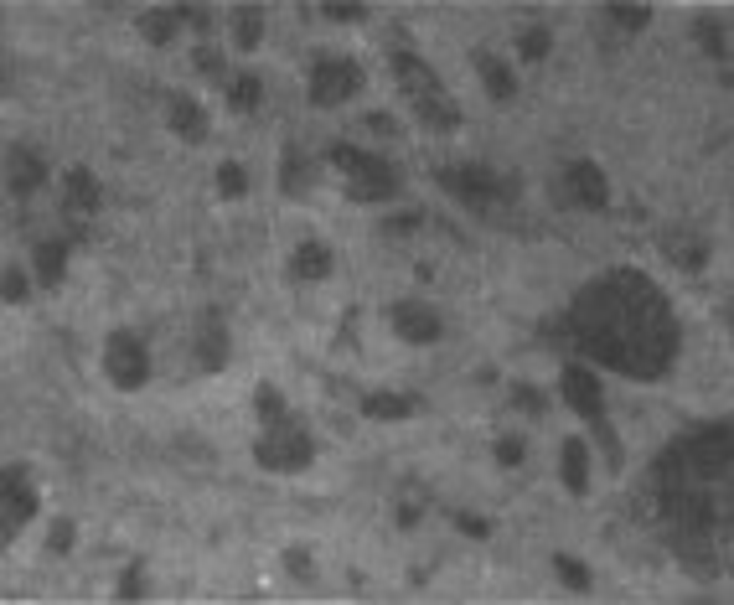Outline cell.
Instances as JSON below:
<instances>
[{"instance_id": "12", "label": "cell", "mask_w": 734, "mask_h": 605, "mask_svg": "<svg viewBox=\"0 0 734 605\" xmlns=\"http://www.w3.org/2000/svg\"><path fill=\"white\" fill-rule=\"evenodd\" d=\"M166 125L176 130V140H187V145H202L207 140V114L192 94H181V88H171L166 94Z\"/></svg>"}, {"instance_id": "30", "label": "cell", "mask_w": 734, "mask_h": 605, "mask_svg": "<svg viewBox=\"0 0 734 605\" xmlns=\"http://www.w3.org/2000/svg\"><path fill=\"white\" fill-rule=\"evenodd\" d=\"M605 16L621 26V32H641L652 21V6H605Z\"/></svg>"}, {"instance_id": "2", "label": "cell", "mask_w": 734, "mask_h": 605, "mask_svg": "<svg viewBox=\"0 0 734 605\" xmlns=\"http://www.w3.org/2000/svg\"><path fill=\"white\" fill-rule=\"evenodd\" d=\"M254 461H259L264 471H274V476H295V471H305V466L316 461L311 430H305L295 414L274 419V425H264V435H259V445H254Z\"/></svg>"}, {"instance_id": "15", "label": "cell", "mask_w": 734, "mask_h": 605, "mask_svg": "<svg viewBox=\"0 0 734 605\" xmlns=\"http://www.w3.org/2000/svg\"><path fill=\"white\" fill-rule=\"evenodd\" d=\"M414 119H419V125L430 130V135H455V130H461V109L445 99V88H440V94L414 99Z\"/></svg>"}, {"instance_id": "21", "label": "cell", "mask_w": 734, "mask_h": 605, "mask_svg": "<svg viewBox=\"0 0 734 605\" xmlns=\"http://www.w3.org/2000/svg\"><path fill=\"white\" fill-rule=\"evenodd\" d=\"M290 275L295 280H326L331 275V249L316 244V238H305V244L290 254Z\"/></svg>"}, {"instance_id": "6", "label": "cell", "mask_w": 734, "mask_h": 605, "mask_svg": "<svg viewBox=\"0 0 734 605\" xmlns=\"http://www.w3.org/2000/svg\"><path fill=\"white\" fill-rule=\"evenodd\" d=\"M104 373H109L114 388H125V393L145 388V378H150V357H145V347H140L135 331H114V337L104 342Z\"/></svg>"}, {"instance_id": "42", "label": "cell", "mask_w": 734, "mask_h": 605, "mask_svg": "<svg viewBox=\"0 0 734 605\" xmlns=\"http://www.w3.org/2000/svg\"><path fill=\"white\" fill-rule=\"evenodd\" d=\"M512 404L523 409V414H543V399H538V393H533L528 383H517V388H512Z\"/></svg>"}, {"instance_id": "35", "label": "cell", "mask_w": 734, "mask_h": 605, "mask_svg": "<svg viewBox=\"0 0 734 605\" xmlns=\"http://www.w3.org/2000/svg\"><path fill=\"white\" fill-rule=\"evenodd\" d=\"M321 16L326 21H367V6H357V0H326Z\"/></svg>"}, {"instance_id": "34", "label": "cell", "mask_w": 734, "mask_h": 605, "mask_svg": "<svg viewBox=\"0 0 734 605\" xmlns=\"http://www.w3.org/2000/svg\"><path fill=\"white\" fill-rule=\"evenodd\" d=\"M523 456H528V445H523V435H502L497 440V466H523Z\"/></svg>"}, {"instance_id": "46", "label": "cell", "mask_w": 734, "mask_h": 605, "mask_svg": "<svg viewBox=\"0 0 734 605\" xmlns=\"http://www.w3.org/2000/svg\"><path fill=\"white\" fill-rule=\"evenodd\" d=\"M414 523H419V507L404 502V507H399V528H414Z\"/></svg>"}, {"instance_id": "31", "label": "cell", "mask_w": 734, "mask_h": 605, "mask_svg": "<svg viewBox=\"0 0 734 605\" xmlns=\"http://www.w3.org/2000/svg\"><path fill=\"white\" fill-rule=\"evenodd\" d=\"M548 47H554V37H548V26H533V32H523V37H517V52H523L528 63H543V57H548Z\"/></svg>"}, {"instance_id": "16", "label": "cell", "mask_w": 734, "mask_h": 605, "mask_svg": "<svg viewBox=\"0 0 734 605\" xmlns=\"http://www.w3.org/2000/svg\"><path fill=\"white\" fill-rule=\"evenodd\" d=\"M393 78L409 88V99H424V94H440V78L430 73V63L414 52H393Z\"/></svg>"}, {"instance_id": "5", "label": "cell", "mask_w": 734, "mask_h": 605, "mask_svg": "<svg viewBox=\"0 0 734 605\" xmlns=\"http://www.w3.org/2000/svg\"><path fill=\"white\" fill-rule=\"evenodd\" d=\"M362 94V63L352 57H331V52H316L311 57V104L321 109H336Z\"/></svg>"}, {"instance_id": "38", "label": "cell", "mask_w": 734, "mask_h": 605, "mask_svg": "<svg viewBox=\"0 0 734 605\" xmlns=\"http://www.w3.org/2000/svg\"><path fill=\"white\" fill-rule=\"evenodd\" d=\"M192 68H197V73H223V52L202 42V47L192 52Z\"/></svg>"}, {"instance_id": "13", "label": "cell", "mask_w": 734, "mask_h": 605, "mask_svg": "<svg viewBox=\"0 0 734 605\" xmlns=\"http://www.w3.org/2000/svg\"><path fill=\"white\" fill-rule=\"evenodd\" d=\"M6 176H11V192L16 197H37L42 181H47V161L37 156L32 145H16L11 156H6Z\"/></svg>"}, {"instance_id": "36", "label": "cell", "mask_w": 734, "mask_h": 605, "mask_svg": "<svg viewBox=\"0 0 734 605\" xmlns=\"http://www.w3.org/2000/svg\"><path fill=\"white\" fill-rule=\"evenodd\" d=\"M73 538H78L73 518H57V523H52V533H47V549H52V554H68V549H73Z\"/></svg>"}, {"instance_id": "39", "label": "cell", "mask_w": 734, "mask_h": 605, "mask_svg": "<svg viewBox=\"0 0 734 605\" xmlns=\"http://www.w3.org/2000/svg\"><path fill=\"white\" fill-rule=\"evenodd\" d=\"M455 528H461L466 538H492V523L476 518V512H455Z\"/></svg>"}, {"instance_id": "17", "label": "cell", "mask_w": 734, "mask_h": 605, "mask_svg": "<svg viewBox=\"0 0 734 605\" xmlns=\"http://www.w3.org/2000/svg\"><path fill=\"white\" fill-rule=\"evenodd\" d=\"M559 476H564V487L574 492V497H585L590 492V450H585V440H564L559 445Z\"/></svg>"}, {"instance_id": "8", "label": "cell", "mask_w": 734, "mask_h": 605, "mask_svg": "<svg viewBox=\"0 0 734 605\" xmlns=\"http://www.w3.org/2000/svg\"><path fill=\"white\" fill-rule=\"evenodd\" d=\"M559 388H564V404L579 419H590V425H595V419H605V388H600V378L590 368H574V362H569V368L559 373Z\"/></svg>"}, {"instance_id": "28", "label": "cell", "mask_w": 734, "mask_h": 605, "mask_svg": "<svg viewBox=\"0 0 734 605\" xmlns=\"http://www.w3.org/2000/svg\"><path fill=\"white\" fill-rule=\"evenodd\" d=\"M254 404H259V419H264V425H274V419H285V414H290V409H285V393L274 388V383H259Z\"/></svg>"}, {"instance_id": "1", "label": "cell", "mask_w": 734, "mask_h": 605, "mask_svg": "<svg viewBox=\"0 0 734 605\" xmlns=\"http://www.w3.org/2000/svg\"><path fill=\"white\" fill-rule=\"evenodd\" d=\"M569 337L590 357L610 362L631 378H657L672 352H678V321L667 311V295L647 285L641 275L621 269V275L595 280L569 311Z\"/></svg>"}, {"instance_id": "7", "label": "cell", "mask_w": 734, "mask_h": 605, "mask_svg": "<svg viewBox=\"0 0 734 605\" xmlns=\"http://www.w3.org/2000/svg\"><path fill=\"white\" fill-rule=\"evenodd\" d=\"M99 202H104V192H99L94 171H88V166H73V171L63 176V218H68V228L83 233L88 223L99 218Z\"/></svg>"}, {"instance_id": "45", "label": "cell", "mask_w": 734, "mask_h": 605, "mask_svg": "<svg viewBox=\"0 0 734 605\" xmlns=\"http://www.w3.org/2000/svg\"><path fill=\"white\" fill-rule=\"evenodd\" d=\"M367 130H373V135H399V125H393L388 114H367Z\"/></svg>"}, {"instance_id": "19", "label": "cell", "mask_w": 734, "mask_h": 605, "mask_svg": "<svg viewBox=\"0 0 734 605\" xmlns=\"http://www.w3.org/2000/svg\"><path fill=\"white\" fill-rule=\"evenodd\" d=\"M476 73H481L486 94H492L497 104H512V99H517V78H512V68L502 63V57H492V52H476Z\"/></svg>"}, {"instance_id": "37", "label": "cell", "mask_w": 734, "mask_h": 605, "mask_svg": "<svg viewBox=\"0 0 734 605\" xmlns=\"http://www.w3.org/2000/svg\"><path fill=\"white\" fill-rule=\"evenodd\" d=\"M285 569L295 574V580H311V574H316V564H311V549H300V543H295V549H285Z\"/></svg>"}, {"instance_id": "18", "label": "cell", "mask_w": 734, "mask_h": 605, "mask_svg": "<svg viewBox=\"0 0 734 605\" xmlns=\"http://www.w3.org/2000/svg\"><path fill=\"white\" fill-rule=\"evenodd\" d=\"M311 181H316V161L305 156L300 145H285V156H280V192L285 197H300Z\"/></svg>"}, {"instance_id": "27", "label": "cell", "mask_w": 734, "mask_h": 605, "mask_svg": "<svg viewBox=\"0 0 734 605\" xmlns=\"http://www.w3.org/2000/svg\"><path fill=\"white\" fill-rule=\"evenodd\" d=\"M693 42L709 52V57H719V63L729 57V37H724V26H719L714 16H698V21H693Z\"/></svg>"}, {"instance_id": "33", "label": "cell", "mask_w": 734, "mask_h": 605, "mask_svg": "<svg viewBox=\"0 0 734 605\" xmlns=\"http://www.w3.org/2000/svg\"><path fill=\"white\" fill-rule=\"evenodd\" d=\"M114 595H119V600H145V569H140V564H130L125 574H119Z\"/></svg>"}, {"instance_id": "25", "label": "cell", "mask_w": 734, "mask_h": 605, "mask_svg": "<svg viewBox=\"0 0 734 605\" xmlns=\"http://www.w3.org/2000/svg\"><path fill=\"white\" fill-rule=\"evenodd\" d=\"M259 37H264V11H259V6H238V11H233V42H238L243 52H254Z\"/></svg>"}, {"instance_id": "10", "label": "cell", "mask_w": 734, "mask_h": 605, "mask_svg": "<svg viewBox=\"0 0 734 605\" xmlns=\"http://www.w3.org/2000/svg\"><path fill=\"white\" fill-rule=\"evenodd\" d=\"M564 197L574 207H590V213H605L610 207V187H605V171L595 161H574L564 171Z\"/></svg>"}, {"instance_id": "11", "label": "cell", "mask_w": 734, "mask_h": 605, "mask_svg": "<svg viewBox=\"0 0 734 605\" xmlns=\"http://www.w3.org/2000/svg\"><path fill=\"white\" fill-rule=\"evenodd\" d=\"M393 331L409 342V347H430V342H440L445 337V321L430 311V306H414V300H399L393 306Z\"/></svg>"}, {"instance_id": "22", "label": "cell", "mask_w": 734, "mask_h": 605, "mask_svg": "<svg viewBox=\"0 0 734 605\" xmlns=\"http://www.w3.org/2000/svg\"><path fill=\"white\" fill-rule=\"evenodd\" d=\"M414 409H419V399H409V393H362L367 419H409Z\"/></svg>"}, {"instance_id": "24", "label": "cell", "mask_w": 734, "mask_h": 605, "mask_svg": "<svg viewBox=\"0 0 734 605\" xmlns=\"http://www.w3.org/2000/svg\"><path fill=\"white\" fill-rule=\"evenodd\" d=\"M140 37H145L150 47H166V42L176 37V11H171V6H150V11H140Z\"/></svg>"}, {"instance_id": "44", "label": "cell", "mask_w": 734, "mask_h": 605, "mask_svg": "<svg viewBox=\"0 0 734 605\" xmlns=\"http://www.w3.org/2000/svg\"><path fill=\"white\" fill-rule=\"evenodd\" d=\"M419 228V213H399V218H388V233L393 238H404V233H414Z\"/></svg>"}, {"instance_id": "4", "label": "cell", "mask_w": 734, "mask_h": 605, "mask_svg": "<svg viewBox=\"0 0 734 605\" xmlns=\"http://www.w3.org/2000/svg\"><path fill=\"white\" fill-rule=\"evenodd\" d=\"M331 166H342L352 176L347 192L357 202H383V197L399 192V171H393L383 156H367V150H357V145H331Z\"/></svg>"}, {"instance_id": "20", "label": "cell", "mask_w": 734, "mask_h": 605, "mask_svg": "<svg viewBox=\"0 0 734 605\" xmlns=\"http://www.w3.org/2000/svg\"><path fill=\"white\" fill-rule=\"evenodd\" d=\"M32 259H37V280L42 285H63V275H68V238H37Z\"/></svg>"}, {"instance_id": "40", "label": "cell", "mask_w": 734, "mask_h": 605, "mask_svg": "<svg viewBox=\"0 0 734 605\" xmlns=\"http://www.w3.org/2000/svg\"><path fill=\"white\" fill-rule=\"evenodd\" d=\"M595 435H600V445H605V461L621 466V440H616V430H610L605 419H595Z\"/></svg>"}, {"instance_id": "29", "label": "cell", "mask_w": 734, "mask_h": 605, "mask_svg": "<svg viewBox=\"0 0 734 605\" xmlns=\"http://www.w3.org/2000/svg\"><path fill=\"white\" fill-rule=\"evenodd\" d=\"M554 574H559L569 590H590V569L579 564L574 554H554Z\"/></svg>"}, {"instance_id": "26", "label": "cell", "mask_w": 734, "mask_h": 605, "mask_svg": "<svg viewBox=\"0 0 734 605\" xmlns=\"http://www.w3.org/2000/svg\"><path fill=\"white\" fill-rule=\"evenodd\" d=\"M228 104H233L238 114H254V109L264 104V83H259L254 73H238V78L228 83Z\"/></svg>"}, {"instance_id": "3", "label": "cell", "mask_w": 734, "mask_h": 605, "mask_svg": "<svg viewBox=\"0 0 734 605\" xmlns=\"http://www.w3.org/2000/svg\"><path fill=\"white\" fill-rule=\"evenodd\" d=\"M440 187L450 197H461L476 213H492L497 202H512L517 197V176H497L492 166H445L440 171Z\"/></svg>"}, {"instance_id": "43", "label": "cell", "mask_w": 734, "mask_h": 605, "mask_svg": "<svg viewBox=\"0 0 734 605\" xmlns=\"http://www.w3.org/2000/svg\"><path fill=\"white\" fill-rule=\"evenodd\" d=\"M26 290H32V285H26V275H21V269H6V300H11V306H21V300H26Z\"/></svg>"}, {"instance_id": "23", "label": "cell", "mask_w": 734, "mask_h": 605, "mask_svg": "<svg viewBox=\"0 0 734 605\" xmlns=\"http://www.w3.org/2000/svg\"><path fill=\"white\" fill-rule=\"evenodd\" d=\"M667 254L678 269H688V275H698V269L709 264V244H703V238H683V233H667Z\"/></svg>"}, {"instance_id": "9", "label": "cell", "mask_w": 734, "mask_h": 605, "mask_svg": "<svg viewBox=\"0 0 734 605\" xmlns=\"http://www.w3.org/2000/svg\"><path fill=\"white\" fill-rule=\"evenodd\" d=\"M0 507H6V538L21 533L26 518H37V487L26 481V466H6V476H0Z\"/></svg>"}, {"instance_id": "41", "label": "cell", "mask_w": 734, "mask_h": 605, "mask_svg": "<svg viewBox=\"0 0 734 605\" xmlns=\"http://www.w3.org/2000/svg\"><path fill=\"white\" fill-rule=\"evenodd\" d=\"M171 11H176V21L197 26V32H207V26H212V11L207 6H171Z\"/></svg>"}, {"instance_id": "14", "label": "cell", "mask_w": 734, "mask_h": 605, "mask_svg": "<svg viewBox=\"0 0 734 605\" xmlns=\"http://www.w3.org/2000/svg\"><path fill=\"white\" fill-rule=\"evenodd\" d=\"M223 362H228V326H223L218 311H207V321L197 331V368L202 373H218Z\"/></svg>"}, {"instance_id": "32", "label": "cell", "mask_w": 734, "mask_h": 605, "mask_svg": "<svg viewBox=\"0 0 734 605\" xmlns=\"http://www.w3.org/2000/svg\"><path fill=\"white\" fill-rule=\"evenodd\" d=\"M218 192L223 197H243V192H249V171H243L238 161H223L218 166Z\"/></svg>"}]
</instances>
